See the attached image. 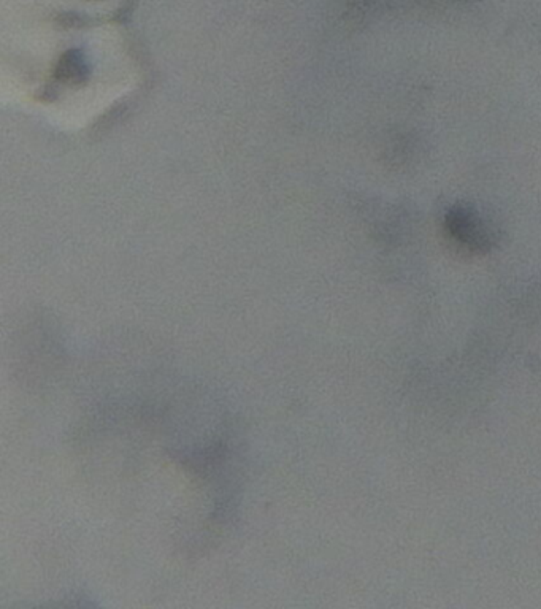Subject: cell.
Listing matches in <instances>:
<instances>
[{"label": "cell", "instance_id": "7a4b0ae2", "mask_svg": "<svg viewBox=\"0 0 541 609\" xmlns=\"http://www.w3.org/2000/svg\"><path fill=\"white\" fill-rule=\"evenodd\" d=\"M417 2H427V3H456V2H463V0H417Z\"/></svg>", "mask_w": 541, "mask_h": 609}, {"label": "cell", "instance_id": "6da1fadb", "mask_svg": "<svg viewBox=\"0 0 541 609\" xmlns=\"http://www.w3.org/2000/svg\"><path fill=\"white\" fill-rule=\"evenodd\" d=\"M446 230L451 238L472 252H487L497 243L491 224L472 206L456 205L446 215Z\"/></svg>", "mask_w": 541, "mask_h": 609}]
</instances>
